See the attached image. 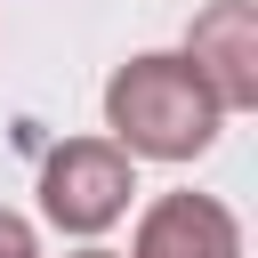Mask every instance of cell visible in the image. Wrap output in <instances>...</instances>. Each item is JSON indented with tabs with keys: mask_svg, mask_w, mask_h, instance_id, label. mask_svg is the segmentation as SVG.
<instances>
[{
	"mask_svg": "<svg viewBox=\"0 0 258 258\" xmlns=\"http://www.w3.org/2000/svg\"><path fill=\"white\" fill-rule=\"evenodd\" d=\"M218 121L226 113L185 56H129L105 81V145H121L129 161H194L210 153Z\"/></svg>",
	"mask_w": 258,
	"mask_h": 258,
	"instance_id": "6da1fadb",
	"label": "cell"
},
{
	"mask_svg": "<svg viewBox=\"0 0 258 258\" xmlns=\"http://www.w3.org/2000/svg\"><path fill=\"white\" fill-rule=\"evenodd\" d=\"M137 194V169L121 145L105 137H64L48 161H40V210L56 234H105Z\"/></svg>",
	"mask_w": 258,
	"mask_h": 258,
	"instance_id": "7a4b0ae2",
	"label": "cell"
},
{
	"mask_svg": "<svg viewBox=\"0 0 258 258\" xmlns=\"http://www.w3.org/2000/svg\"><path fill=\"white\" fill-rule=\"evenodd\" d=\"M177 56L202 73L218 113H250L258 105V0H210Z\"/></svg>",
	"mask_w": 258,
	"mask_h": 258,
	"instance_id": "3957f363",
	"label": "cell"
},
{
	"mask_svg": "<svg viewBox=\"0 0 258 258\" xmlns=\"http://www.w3.org/2000/svg\"><path fill=\"white\" fill-rule=\"evenodd\" d=\"M129 258H242V226L210 194H161L145 202Z\"/></svg>",
	"mask_w": 258,
	"mask_h": 258,
	"instance_id": "277c9868",
	"label": "cell"
},
{
	"mask_svg": "<svg viewBox=\"0 0 258 258\" xmlns=\"http://www.w3.org/2000/svg\"><path fill=\"white\" fill-rule=\"evenodd\" d=\"M0 258H40V234H32V218H16L8 202H0Z\"/></svg>",
	"mask_w": 258,
	"mask_h": 258,
	"instance_id": "5b68a950",
	"label": "cell"
},
{
	"mask_svg": "<svg viewBox=\"0 0 258 258\" xmlns=\"http://www.w3.org/2000/svg\"><path fill=\"white\" fill-rule=\"evenodd\" d=\"M73 258H113V250H73Z\"/></svg>",
	"mask_w": 258,
	"mask_h": 258,
	"instance_id": "8992f818",
	"label": "cell"
}]
</instances>
